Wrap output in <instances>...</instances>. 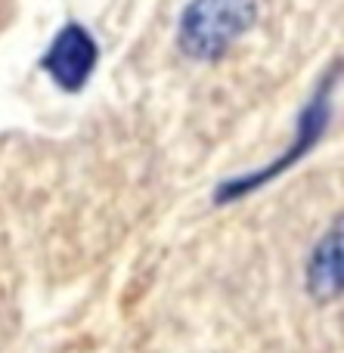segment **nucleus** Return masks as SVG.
I'll return each mask as SVG.
<instances>
[{"mask_svg": "<svg viewBox=\"0 0 344 353\" xmlns=\"http://www.w3.org/2000/svg\"><path fill=\"white\" fill-rule=\"evenodd\" d=\"M261 0H190L180 12L177 47L196 62H214L245 34Z\"/></svg>", "mask_w": 344, "mask_h": 353, "instance_id": "1", "label": "nucleus"}, {"mask_svg": "<svg viewBox=\"0 0 344 353\" xmlns=\"http://www.w3.org/2000/svg\"><path fill=\"white\" fill-rule=\"evenodd\" d=\"M97 59H99V50H97V41L90 37V31L81 28V25H65L53 37L41 65L47 68V74L62 90L74 93L87 84V78L97 68Z\"/></svg>", "mask_w": 344, "mask_h": 353, "instance_id": "2", "label": "nucleus"}, {"mask_svg": "<svg viewBox=\"0 0 344 353\" xmlns=\"http://www.w3.org/2000/svg\"><path fill=\"white\" fill-rule=\"evenodd\" d=\"M307 282L310 292L316 298H332L341 285V236L338 226L332 230V236H326L320 242V248L314 251L307 267Z\"/></svg>", "mask_w": 344, "mask_h": 353, "instance_id": "3", "label": "nucleus"}]
</instances>
